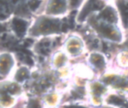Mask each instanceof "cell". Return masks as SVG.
I'll return each mask as SVG.
<instances>
[{
  "instance_id": "cell-1",
  "label": "cell",
  "mask_w": 128,
  "mask_h": 108,
  "mask_svg": "<svg viewBox=\"0 0 128 108\" xmlns=\"http://www.w3.org/2000/svg\"><path fill=\"white\" fill-rule=\"evenodd\" d=\"M13 26L15 30V32L18 35H23L25 32L26 30V23L24 20H18V19H14L13 20Z\"/></svg>"
},
{
  "instance_id": "cell-2",
  "label": "cell",
  "mask_w": 128,
  "mask_h": 108,
  "mask_svg": "<svg viewBox=\"0 0 128 108\" xmlns=\"http://www.w3.org/2000/svg\"><path fill=\"white\" fill-rule=\"evenodd\" d=\"M24 69L20 70V71H18V74H17V78H18V80H23V79L26 76L27 72H26V71H25V72H24Z\"/></svg>"
},
{
  "instance_id": "cell-3",
  "label": "cell",
  "mask_w": 128,
  "mask_h": 108,
  "mask_svg": "<svg viewBox=\"0 0 128 108\" xmlns=\"http://www.w3.org/2000/svg\"><path fill=\"white\" fill-rule=\"evenodd\" d=\"M40 4V2L38 1V0H32V1L30 2V6L31 7L32 9H36Z\"/></svg>"
},
{
  "instance_id": "cell-4",
  "label": "cell",
  "mask_w": 128,
  "mask_h": 108,
  "mask_svg": "<svg viewBox=\"0 0 128 108\" xmlns=\"http://www.w3.org/2000/svg\"><path fill=\"white\" fill-rule=\"evenodd\" d=\"M66 29H67V25H66V24H63L62 26V30L63 32H65Z\"/></svg>"
},
{
  "instance_id": "cell-5",
  "label": "cell",
  "mask_w": 128,
  "mask_h": 108,
  "mask_svg": "<svg viewBox=\"0 0 128 108\" xmlns=\"http://www.w3.org/2000/svg\"><path fill=\"white\" fill-rule=\"evenodd\" d=\"M5 29H6V28H5L4 26H2L0 25V32H2L4 31Z\"/></svg>"
}]
</instances>
